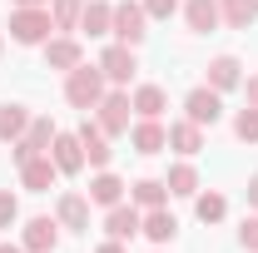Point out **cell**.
<instances>
[{
	"label": "cell",
	"instance_id": "obj_17",
	"mask_svg": "<svg viewBox=\"0 0 258 253\" xmlns=\"http://www.w3.org/2000/svg\"><path fill=\"white\" fill-rule=\"evenodd\" d=\"M139 233H144L149 243H174V233H179V219H174L169 209H144V223H139Z\"/></svg>",
	"mask_w": 258,
	"mask_h": 253
},
{
	"label": "cell",
	"instance_id": "obj_34",
	"mask_svg": "<svg viewBox=\"0 0 258 253\" xmlns=\"http://www.w3.org/2000/svg\"><path fill=\"white\" fill-rule=\"evenodd\" d=\"M243 95H248V104H258V75H248V80H243Z\"/></svg>",
	"mask_w": 258,
	"mask_h": 253
},
{
	"label": "cell",
	"instance_id": "obj_39",
	"mask_svg": "<svg viewBox=\"0 0 258 253\" xmlns=\"http://www.w3.org/2000/svg\"><path fill=\"white\" fill-rule=\"evenodd\" d=\"M0 55H5V40H0Z\"/></svg>",
	"mask_w": 258,
	"mask_h": 253
},
{
	"label": "cell",
	"instance_id": "obj_24",
	"mask_svg": "<svg viewBox=\"0 0 258 253\" xmlns=\"http://www.w3.org/2000/svg\"><path fill=\"white\" fill-rule=\"evenodd\" d=\"M219 15H224V25H233V30H248L258 20V0H219Z\"/></svg>",
	"mask_w": 258,
	"mask_h": 253
},
{
	"label": "cell",
	"instance_id": "obj_16",
	"mask_svg": "<svg viewBox=\"0 0 258 253\" xmlns=\"http://www.w3.org/2000/svg\"><path fill=\"white\" fill-rule=\"evenodd\" d=\"M124 179L119 174H109V169H99L95 179H90V204H99V209H114V204H124Z\"/></svg>",
	"mask_w": 258,
	"mask_h": 253
},
{
	"label": "cell",
	"instance_id": "obj_9",
	"mask_svg": "<svg viewBox=\"0 0 258 253\" xmlns=\"http://www.w3.org/2000/svg\"><path fill=\"white\" fill-rule=\"evenodd\" d=\"M20 243H25V253H55V243H60V219H30L25 223V233H20Z\"/></svg>",
	"mask_w": 258,
	"mask_h": 253
},
{
	"label": "cell",
	"instance_id": "obj_23",
	"mask_svg": "<svg viewBox=\"0 0 258 253\" xmlns=\"http://www.w3.org/2000/svg\"><path fill=\"white\" fill-rule=\"evenodd\" d=\"M30 129V109L25 104H0V144H15Z\"/></svg>",
	"mask_w": 258,
	"mask_h": 253
},
{
	"label": "cell",
	"instance_id": "obj_7",
	"mask_svg": "<svg viewBox=\"0 0 258 253\" xmlns=\"http://www.w3.org/2000/svg\"><path fill=\"white\" fill-rule=\"evenodd\" d=\"M45 65H50V70H64V75H70L75 65H85L80 40H75V35H50V40H45Z\"/></svg>",
	"mask_w": 258,
	"mask_h": 253
},
{
	"label": "cell",
	"instance_id": "obj_29",
	"mask_svg": "<svg viewBox=\"0 0 258 253\" xmlns=\"http://www.w3.org/2000/svg\"><path fill=\"white\" fill-rule=\"evenodd\" d=\"M55 134H60V129L50 124V119H30V129H25L20 139H30V144L40 149V154H50V139H55Z\"/></svg>",
	"mask_w": 258,
	"mask_h": 253
},
{
	"label": "cell",
	"instance_id": "obj_12",
	"mask_svg": "<svg viewBox=\"0 0 258 253\" xmlns=\"http://www.w3.org/2000/svg\"><path fill=\"white\" fill-rule=\"evenodd\" d=\"M129 144H134V154H164L169 149V129L159 119H139L129 129Z\"/></svg>",
	"mask_w": 258,
	"mask_h": 253
},
{
	"label": "cell",
	"instance_id": "obj_38",
	"mask_svg": "<svg viewBox=\"0 0 258 253\" xmlns=\"http://www.w3.org/2000/svg\"><path fill=\"white\" fill-rule=\"evenodd\" d=\"M15 5H50V0H15Z\"/></svg>",
	"mask_w": 258,
	"mask_h": 253
},
{
	"label": "cell",
	"instance_id": "obj_11",
	"mask_svg": "<svg viewBox=\"0 0 258 253\" xmlns=\"http://www.w3.org/2000/svg\"><path fill=\"white\" fill-rule=\"evenodd\" d=\"M55 179H60V169H55V159L50 154H35L30 164H20V184L30 194H50L55 189Z\"/></svg>",
	"mask_w": 258,
	"mask_h": 253
},
{
	"label": "cell",
	"instance_id": "obj_37",
	"mask_svg": "<svg viewBox=\"0 0 258 253\" xmlns=\"http://www.w3.org/2000/svg\"><path fill=\"white\" fill-rule=\"evenodd\" d=\"M0 253H25V243H0Z\"/></svg>",
	"mask_w": 258,
	"mask_h": 253
},
{
	"label": "cell",
	"instance_id": "obj_22",
	"mask_svg": "<svg viewBox=\"0 0 258 253\" xmlns=\"http://www.w3.org/2000/svg\"><path fill=\"white\" fill-rule=\"evenodd\" d=\"M129 199H134L139 209H164V204H169V184H164V179H134V184H129Z\"/></svg>",
	"mask_w": 258,
	"mask_h": 253
},
{
	"label": "cell",
	"instance_id": "obj_6",
	"mask_svg": "<svg viewBox=\"0 0 258 253\" xmlns=\"http://www.w3.org/2000/svg\"><path fill=\"white\" fill-rule=\"evenodd\" d=\"M95 109H99V129H104L109 139H114V134H129V109H134V104H129L124 90H104V99H99Z\"/></svg>",
	"mask_w": 258,
	"mask_h": 253
},
{
	"label": "cell",
	"instance_id": "obj_2",
	"mask_svg": "<svg viewBox=\"0 0 258 253\" xmlns=\"http://www.w3.org/2000/svg\"><path fill=\"white\" fill-rule=\"evenodd\" d=\"M50 30H55L50 5H15V10H10V40H15V45H45Z\"/></svg>",
	"mask_w": 258,
	"mask_h": 253
},
{
	"label": "cell",
	"instance_id": "obj_25",
	"mask_svg": "<svg viewBox=\"0 0 258 253\" xmlns=\"http://www.w3.org/2000/svg\"><path fill=\"white\" fill-rule=\"evenodd\" d=\"M164 184H169L174 199H194V194H199V169H194V164H174Z\"/></svg>",
	"mask_w": 258,
	"mask_h": 253
},
{
	"label": "cell",
	"instance_id": "obj_33",
	"mask_svg": "<svg viewBox=\"0 0 258 253\" xmlns=\"http://www.w3.org/2000/svg\"><path fill=\"white\" fill-rule=\"evenodd\" d=\"M35 154H40V149H35L30 139H15V144H10V159H15V164H30Z\"/></svg>",
	"mask_w": 258,
	"mask_h": 253
},
{
	"label": "cell",
	"instance_id": "obj_1",
	"mask_svg": "<svg viewBox=\"0 0 258 253\" xmlns=\"http://www.w3.org/2000/svg\"><path fill=\"white\" fill-rule=\"evenodd\" d=\"M104 85H109V80H104V70H99V65H75V70L64 75V99H70L75 109H85V114H90L99 99H104Z\"/></svg>",
	"mask_w": 258,
	"mask_h": 253
},
{
	"label": "cell",
	"instance_id": "obj_3",
	"mask_svg": "<svg viewBox=\"0 0 258 253\" xmlns=\"http://www.w3.org/2000/svg\"><path fill=\"white\" fill-rule=\"evenodd\" d=\"M144 25H149L144 5H139V0H119V5H114V25H109V35H114L119 45H134V50H139L144 35H149Z\"/></svg>",
	"mask_w": 258,
	"mask_h": 253
},
{
	"label": "cell",
	"instance_id": "obj_35",
	"mask_svg": "<svg viewBox=\"0 0 258 253\" xmlns=\"http://www.w3.org/2000/svg\"><path fill=\"white\" fill-rule=\"evenodd\" d=\"M95 253H124V243H119V238H104V243H99Z\"/></svg>",
	"mask_w": 258,
	"mask_h": 253
},
{
	"label": "cell",
	"instance_id": "obj_14",
	"mask_svg": "<svg viewBox=\"0 0 258 253\" xmlns=\"http://www.w3.org/2000/svg\"><path fill=\"white\" fill-rule=\"evenodd\" d=\"M80 144H85V164L109 169V154H114V149H109V134L99 129V119H95V124H90V119L80 124Z\"/></svg>",
	"mask_w": 258,
	"mask_h": 253
},
{
	"label": "cell",
	"instance_id": "obj_5",
	"mask_svg": "<svg viewBox=\"0 0 258 253\" xmlns=\"http://www.w3.org/2000/svg\"><path fill=\"white\" fill-rule=\"evenodd\" d=\"M184 119H194V124H219V119H224V95H219L214 85L189 90V95H184Z\"/></svg>",
	"mask_w": 258,
	"mask_h": 253
},
{
	"label": "cell",
	"instance_id": "obj_26",
	"mask_svg": "<svg viewBox=\"0 0 258 253\" xmlns=\"http://www.w3.org/2000/svg\"><path fill=\"white\" fill-rule=\"evenodd\" d=\"M80 15H85V0H50V20L55 30H80Z\"/></svg>",
	"mask_w": 258,
	"mask_h": 253
},
{
	"label": "cell",
	"instance_id": "obj_8",
	"mask_svg": "<svg viewBox=\"0 0 258 253\" xmlns=\"http://www.w3.org/2000/svg\"><path fill=\"white\" fill-rule=\"evenodd\" d=\"M50 159H55V169H60V174H80V169H85V144H80V134H55V139H50Z\"/></svg>",
	"mask_w": 258,
	"mask_h": 253
},
{
	"label": "cell",
	"instance_id": "obj_20",
	"mask_svg": "<svg viewBox=\"0 0 258 253\" xmlns=\"http://www.w3.org/2000/svg\"><path fill=\"white\" fill-rule=\"evenodd\" d=\"M169 149L174 154H199L204 149V124H194V119H179V124H169Z\"/></svg>",
	"mask_w": 258,
	"mask_h": 253
},
{
	"label": "cell",
	"instance_id": "obj_30",
	"mask_svg": "<svg viewBox=\"0 0 258 253\" xmlns=\"http://www.w3.org/2000/svg\"><path fill=\"white\" fill-rule=\"evenodd\" d=\"M10 223H20V199L10 189H0V228H10Z\"/></svg>",
	"mask_w": 258,
	"mask_h": 253
},
{
	"label": "cell",
	"instance_id": "obj_36",
	"mask_svg": "<svg viewBox=\"0 0 258 253\" xmlns=\"http://www.w3.org/2000/svg\"><path fill=\"white\" fill-rule=\"evenodd\" d=\"M248 204H253V209H258V174H253V179H248Z\"/></svg>",
	"mask_w": 258,
	"mask_h": 253
},
{
	"label": "cell",
	"instance_id": "obj_15",
	"mask_svg": "<svg viewBox=\"0 0 258 253\" xmlns=\"http://www.w3.org/2000/svg\"><path fill=\"white\" fill-rule=\"evenodd\" d=\"M209 85H214L219 95L238 90V85H243V65H238V55H214V60H209Z\"/></svg>",
	"mask_w": 258,
	"mask_h": 253
},
{
	"label": "cell",
	"instance_id": "obj_32",
	"mask_svg": "<svg viewBox=\"0 0 258 253\" xmlns=\"http://www.w3.org/2000/svg\"><path fill=\"white\" fill-rule=\"evenodd\" d=\"M238 243H243L248 253H258V214H253V219H243V228H238Z\"/></svg>",
	"mask_w": 258,
	"mask_h": 253
},
{
	"label": "cell",
	"instance_id": "obj_21",
	"mask_svg": "<svg viewBox=\"0 0 258 253\" xmlns=\"http://www.w3.org/2000/svg\"><path fill=\"white\" fill-rule=\"evenodd\" d=\"M129 104H134V114H139V119H159L164 109H169V95H164L159 85H139V90L129 95Z\"/></svg>",
	"mask_w": 258,
	"mask_h": 253
},
{
	"label": "cell",
	"instance_id": "obj_19",
	"mask_svg": "<svg viewBox=\"0 0 258 253\" xmlns=\"http://www.w3.org/2000/svg\"><path fill=\"white\" fill-rule=\"evenodd\" d=\"M109 25H114V5H109V0H85L80 30L90 35V40H99V35H109Z\"/></svg>",
	"mask_w": 258,
	"mask_h": 253
},
{
	"label": "cell",
	"instance_id": "obj_4",
	"mask_svg": "<svg viewBox=\"0 0 258 253\" xmlns=\"http://www.w3.org/2000/svg\"><path fill=\"white\" fill-rule=\"evenodd\" d=\"M99 70H104V80H109V85H129V80H134V70H139V55H134V45H119V40H114V45H104V50H99Z\"/></svg>",
	"mask_w": 258,
	"mask_h": 253
},
{
	"label": "cell",
	"instance_id": "obj_10",
	"mask_svg": "<svg viewBox=\"0 0 258 253\" xmlns=\"http://www.w3.org/2000/svg\"><path fill=\"white\" fill-rule=\"evenodd\" d=\"M55 219H60V228H70V233H85V228H90V199H85V194H60V199H55Z\"/></svg>",
	"mask_w": 258,
	"mask_h": 253
},
{
	"label": "cell",
	"instance_id": "obj_28",
	"mask_svg": "<svg viewBox=\"0 0 258 253\" xmlns=\"http://www.w3.org/2000/svg\"><path fill=\"white\" fill-rule=\"evenodd\" d=\"M233 134H238L243 144H258V104H243V109L233 114Z\"/></svg>",
	"mask_w": 258,
	"mask_h": 253
},
{
	"label": "cell",
	"instance_id": "obj_27",
	"mask_svg": "<svg viewBox=\"0 0 258 253\" xmlns=\"http://www.w3.org/2000/svg\"><path fill=\"white\" fill-rule=\"evenodd\" d=\"M194 214H199V223H219L228 214V199H224V194H214V189H209V194H194Z\"/></svg>",
	"mask_w": 258,
	"mask_h": 253
},
{
	"label": "cell",
	"instance_id": "obj_13",
	"mask_svg": "<svg viewBox=\"0 0 258 253\" xmlns=\"http://www.w3.org/2000/svg\"><path fill=\"white\" fill-rule=\"evenodd\" d=\"M139 223H144V214H139L134 204H114V209L104 214V233L119 238V243H129V238L139 233Z\"/></svg>",
	"mask_w": 258,
	"mask_h": 253
},
{
	"label": "cell",
	"instance_id": "obj_18",
	"mask_svg": "<svg viewBox=\"0 0 258 253\" xmlns=\"http://www.w3.org/2000/svg\"><path fill=\"white\" fill-rule=\"evenodd\" d=\"M184 20H189V30L194 35H209V30H219V0H184Z\"/></svg>",
	"mask_w": 258,
	"mask_h": 253
},
{
	"label": "cell",
	"instance_id": "obj_31",
	"mask_svg": "<svg viewBox=\"0 0 258 253\" xmlns=\"http://www.w3.org/2000/svg\"><path fill=\"white\" fill-rule=\"evenodd\" d=\"M174 10H179V0H144V15L149 20H169Z\"/></svg>",
	"mask_w": 258,
	"mask_h": 253
}]
</instances>
